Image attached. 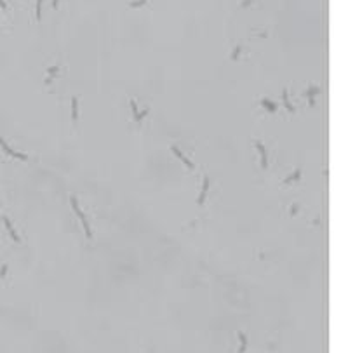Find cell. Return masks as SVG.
Here are the masks:
<instances>
[{"mask_svg": "<svg viewBox=\"0 0 348 353\" xmlns=\"http://www.w3.org/2000/svg\"><path fill=\"white\" fill-rule=\"evenodd\" d=\"M145 4H146V0H139V2H132L131 7H139V5H145Z\"/></svg>", "mask_w": 348, "mask_h": 353, "instance_id": "cell-1", "label": "cell"}]
</instances>
